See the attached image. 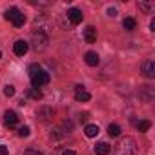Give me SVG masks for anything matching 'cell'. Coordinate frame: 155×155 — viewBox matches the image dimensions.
Returning <instances> with one entry per match:
<instances>
[{
    "instance_id": "277c9868",
    "label": "cell",
    "mask_w": 155,
    "mask_h": 155,
    "mask_svg": "<svg viewBox=\"0 0 155 155\" xmlns=\"http://www.w3.org/2000/svg\"><path fill=\"white\" fill-rule=\"evenodd\" d=\"M46 46H48V37H46L42 31L33 33V49H35V51H44Z\"/></svg>"
},
{
    "instance_id": "44dd1931",
    "label": "cell",
    "mask_w": 155,
    "mask_h": 155,
    "mask_svg": "<svg viewBox=\"0 0 155 155\" xmlns=\"http://www.w3.org/2000/svg\"><path fill=\"white\" fill-rule=\"evenodd\" d=\"M62 128H64V133H69V131H73V122L71 120H64Z\"/></svg>"
},
{
    "instance_id": "52a82bcc",
    "label": "cell",
    "mask_w": 155,
    "mask_h": 155,
    "mask_svg": "<svg viewBox=\"0 0 155 155\" xmlns=\"http://www.w3.org/2000/svg\"><path fill=\"white\" fill-rule=\"evenodd\" d=\"M28 49H29V44H28L26 40H17V42L13 44V53H15L17 57H24V55L28 53Z\"/></svg>"
},
{
    "instance_id": "5bb4252c",
    "label": "cell",
    "mask_w": 155,
    "mask_h": 155,
    "mask_svg": "<svg viewBox=\"0 0 155 155\" xmlns=\"http://www.w3.org/2000/svg\"><path fill=\"white\" fill-rule=\"evenodd\" d=\"M139 8L144 11V13H153L155 11V2H142V0H140V2H139Z\"/></svg>"
},
{
    "instance_id": "2e32d148",
    "label": "cell",
    "mask_w": 155,
    "mask_h": 155,
    "mask_svg": "<svg viewBox=\"0 0 155 155\" xmlns=\"http://www.w3.org/2000/svg\"><path fill=\"white\" fill-rule=\"evenodd\" d=\"M122 26H124V29H126V31H133V29L137 28V22H135V18H131V17H128V18H124V22H122Z\"/></svg>"
},
{
    "instance_id": "8992f818",
    "label": "cell",
    "mask_w": 155,
    "mask_h": 155,
    "mask_svg": "<svg viewBox=\"0 0 155 155\" xmlns=\"http://www.w3.org/2000/svg\"><path fill=\"white\" fill-rule=\"evenodd\" d=\"M68 18H69V22H71L73 26H77V24H81V22H82L84 15H82V11H81V9L71 8V9H68Z\"/></svg>"
},
{
    "instance_id": "ac0fdd59",
    "label": "cell",
    "mask_w": 155,
    "mask_h": 155,
    "mask_svg": "<svg viewBox=\"0 0 155 155\" xmlns=\"http://www.w3.org/2000/svg\"><path fill=\"white\" fill-rule=\"evenodd\" d=\"M137 128H139L140 133H144V131H148L151 128V122L150 120H140V122H137Z\"/></svg>"
},
{
    "instance_id": "7402d4cb",
    "label": "cell",
    "mask_w": 155,
    "mask_h": 155,
    "mask_svg": "<svg viewBox=\"0 0 155 155\" xmlns=\"http://www.w3.org/2000/svg\"><path fill=\"white\" fill-rule=\"evenodd\" d=\"M29 126H22V128H18V137H29Z\"/></svg>"
},
{
    "instance_id": "8fae6325",
    "label": "cell",
    "mask_w": 155,
    "mask_h": 155,
    "mask_svg": "<svg viewBox=\"0 0 155 155\" xmlns=\"http://www.w3.org/2000/svg\"><path fill=\"white\" fill-rule=\"evenodd\" d=\"M93 151L97 153V155H110V151H111V146L108 144V142H97L95 144V148H93Z\"/></svg>"
},
{
    "instance_id": "603a6c76",
    "label": "cell",
    "mask_w": 155,
    "mask_h": 155,
    "mask_svg": "<svg viewBox=\"0 0 155 155\" xmlns=\"http://www.w3.org/2000/svg\"><path fill=\"white\" fill-rule=\"evenodd\" d=\"M24 155H42V153H40L38 150H26Z\"/></svg>"
},
{
    "instance_id": "7a4b0ae2",
    "label": "cell",
    "mask_w": 155,
    "mask_h": 155,
    "mask_svg": "<svg viewBox=\"0 0 155 155\" xmlns=\"http://www.w3.org/2000/svg\"><path fill=\"white\" fill-rule=\"evenodd\" d=\"M115 155H137V142L131 137H124L115 146Z\"/></svg>"
},
{
    "instance_id": "6da1fadb",
    "label": "cell",
    "mask_w": 155,
    "mask_h": 155,
    "mask_svg": "<svg viewBox=\"0 0 155 155\" xmlns=\"http://www.w3.org/2000/svg\"><path fill=\"white\" fill-rule=\"evenodd\" d=\"M29 79H31L33 88L38 90L40 86H44V84L49 82V73H48L44 68H40L38 64H31V66H29Z\"/></svg>"
},
{
    "instance_id": "7c38bea8",
    "label": "cell",
    "mask_w": 155,
    "mask_h": 155,
    "mask_svg": "<svg viewBox=\"0 0 155 155\" xmlns=\"http://www.w3.org/2000/svg\"><path fill=\"white\" fill-rule=\"evenodd\" d=\"M84 40H86L88 44H93V42L97 40V29H95L93 26H88V28L84 29Z\"/></svg>"
},
{
    "instance_id": "30bf717a",
    "label": "cell",
    "mask_w": 155,
    "mask_h": 155,
    "mask_svg": "<svg viewBox=\"0 0 155 155\" xmlns=\"http://www.w3.org/2000/svg\"><path fill=\"white\" fill-rule=\"evenodd\" d=\"M4 122H6V126H17V124H18V115H17L15 111L8 110V111L4 113Z\"/></svg>"
},
{
    "instance_id": "d4e9b609",
    "label": "cell",
    "mask_w": 155,
    "mask_h": 155,
    "mask_svg": "<svg viewBox=\"0 0 155 155\" xmlns=\"http://www.w3.org/2000/svg\"><path fill=\"white\" fill-rule=\"evenodd\" d=\"M108 15H110V17H115V15H117V9H115V8H110V9H108Z\"/></svg>"
},
{
    "instance_id": "9a60e30c",
    "label": "cell",
    "mask_w": 155,
    "mask_h": 155,
    "mask_svg": "<svg viewBox=\"0 0 155 155\" xmlns=\"http://www.w3.org/2000/svg\"><path fill=\"white\" fill-rule=\"evenodd\" d=\"M84 133H86L88 137H97V135H99V126H97V124H88V126L84 128Z\"/></svg>"
},
{
    "instance_id": "5b68a950",
    "label": "cell",
    "mask_w": 155,
    "mask_h": 155,
    "mask_svg": "<svg viewBox=\"0 0 155 155\" xmlns=\"http://www.w3.org/2000/svg\"><path fill=\"white\" fill-rule=\"evenodd\" d=\"M53 115H55V111H53L49 106H42V108L37 110V119L42 120V122H49Z\"/></svg>"
},
{
    "instance_id": "ba28073f",
    "label": "cell",
    "mask_w": 155,
    "mask_h": 155,
    "mask_svg": "<svg viewBox=\"0 0 155 155\" xmlns=\"http://www.w3.org/2000/svg\"><path fill=\"white\" fill-rule=\"evenodd\" d=\"M75 99L79 101V102H88L90 99H91V95L84 90V86H75Z\"/></svg>"
},
{
    "instance_id": "d6986e66",
    "label": "cell",
    "mask_w": 155,
    "mask_h": 155,
    "mask_svg": "<svg viewBox=\"0 0 155 155\" xmlns=\"http://www.w3.org/2000/svg\"><path fill=\"white\" fill-rule=\"evenodd\" d=\"M28 95H29L31 99H35V101H40V99H42V91L37 90V88H31V90L28 91Z\"/></svg>"
},
{
    "instance_id": "cb8c5ba5",
    "label": "cell",
    "mask_w": 155,
    "mask_h": 155,
    "mask_svg": "<svg viewBox=\"0 0 155 155\" xmlns=\"http://www.w3.org/2000/svg\"><path fill=\"white\" fill-rule=\"evenodd\" d=\"M8 146H4V144H0V155H8Z\"/></svg>"
},
{
    "instance_id": "4fadbf2b",
    "label": "cell",
    "mask_w": 155,
    "mask_h": 155,
    "mask_svg": "<svg viewBox=\"0 0 155 155\" xmlns=\"http://www.w3.org/2000/svg\"><path fill=\"white\" fill-rule=\"evenodd\" d=\"M84 60H86V64L91 66V68L99 66V62H101V58H99V55H97L95 51H88V53L84 55Z\"/></svg>"
},
{
    "instance_id": "9c48e42d",
    "label": "cell",
    "mask_w": 155,
    "mask_h": 155,
    "mask_svg": "<svg viewBox=\"0 0 155 155\" xmlns=\"http://www.w3.org/2000/svg\"><path fill=\"white\" fill-rule=\"evenodd\" d=\"M140 68H142V73L148 77V79H153L155 77V62L153 60H146Z\"/></svg>"
},
{
    "instance_id": "ffe728a7",
    "label": "cell",
    "mask_w": 155,
    "mask_h": 155,
    "mask_svg": "<svg viewBox=\"0 0 155 155\" xmlns=\"http://www.w3.org/2000/svg\"><path fill=\"white\" fill-rule=\"evenodd\" d=\"M4 95H6V97H13V95H15V88H13L11 84H6V86H4Z\"/></svg>"
},
{
    "instance_id": "e0dca14e",
    "label": "cell",
    "mask_w": 155,
    "mask_h": 155,
    "mask_svg": "<svg viewBox=\"0 0 155 155\" xmlns=\"http://www.w3.org/2000/svg\"><path fill=\"white\" fill-rule=\"evenodd\" d=\"M108 133H110L111 137H119V135H120V126H119V124H110V126H108Z\"/></svg>"
},
{
    "instance_id": "3957f363",
    "label": "cell",
    "mask_w": 155,
    "mask_h": 155,
    "mask_svg": "<svg viewBox=\"0 0 155 155\" xmlns=\"http://www.w3.org/2000/svg\"><path fill=\"white\" fill-rule=\"evenodd\" d=\"M6 18H8V20H11L15 28H22V26H24V22H26V17H24V15H22V11H20V9H17V8H9V9L6 11Z\"/></svg>"
},
{
    "instance_id": "4316f807",
    "label": "cell",
    "mask_w": 155,
    "mask_h": 155,
    "mask_svg": "<svg viewBox=\"0 0 155 155\" xmlns=\"http://www.w3.org/2000/svg\"><path fill=\"white\" fill-rule=\"evenodd\" d=\"M150 28H151V31H155V18L151 20V24H150Z\"/></svg>"
},
{
    "instance_id": "83f0119b",
    "label": "cell",
    "mask_w": 155,
    "mask_h": 155,
    "mask_svg": "<svg viewBox=\"0 0 155 155\" xmlns=\"http://www.w3.org/2000/svg\"><path fill=\"white\" fill-rule=\"evenodd\" d=\"M0 57H2V53H0Z\"/></svg>"
},
{
    "instance_id": "484cf974",
    "label": "cell",
    "mask_w": 155,
    "mask_h": 155,
    "mask_svg": "<svg viewBox=\"0 0 155 155\" xmlns=\"http://www.w3.org/2000/svg\"><path fill=\"white\" fill-rule=\"evenodd\" d=\"M62 155H75V151H73V150H64Z\"/></svg>"
}]
</instances>
